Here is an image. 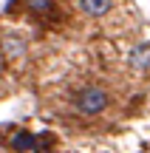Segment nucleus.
Masks as SVG:
<instances>
[{
	"label": "nucleus",
	"instance_id": "5",
	"mask_svg": "<svg viewBox=\"0 0 150 153\" xmlns=\"http://www.w3.org/2000/svg\"><path fill=\"white\" fill-rule=\"evenodd\" d=\"M26 6H28V11L37 14V17H45L48 11H54V0H26Z\"/></svg>",
	"mask_w": 150,
	"mask_h": 153
},
{
	"label": "nucleus",
	"instance_id": "2",
	"mask_svg": "<svg viewBox=\"0 0 150 153\" xmlns=\"http://www.w3.org/2000/svg\"><path fill=\"white\" fill-rule=\"evenodd\" d=\"M108 108V94L102 88H85V91L77 94V111L85 116H94L99 111Z\"/></svg>",
	"mask_w": 150,
	"mask_h": 153
},
{
	"label": "nucleus",
	"instance_id": "4",
	"mask_svg": "<svg viewBox=\"0 0 150 153\" xmlns=\"http://www.w3.org/2000/svg\"><path fill=\"white\" fill-rule=\"evenodd\" d=\"M130 65L139 68V71H147V68H150V43L133 48V54H130Z\"/></svg>",
	"mask_w": 150,
	"mask_h": 153
},
{
	"label": "nucleus",
	"instance_id": "6",
	"mask_svg": "<svg viewBox=\"0 0 150 153\" xmlns=\"http://www.w3.org/2000/svg\"><path fill=\"white\" fill-rule=\"evenodd\" d=\"M23 48H26V43H23V40H17V37H6V51H9V57L23 54Z\"/></svg>",
	"mask_w": 150,
	"mask_h": 153
},
{
	"label": "nucleus",
	"instance_id": "1",
	"mask_svg": "<svg viewBox=\"0 0 150 153\" xmlns=\"http://www.w3.org/2000/svg\"><path fill=\"white\" fill-rule=\"evenodd\" d=\"M11 131V136L6 139V145L9 148H14V150H20V153H28V150H34V153H51V148H54V136L51 133H28V131H17V128H9Z\"/></svg>",
	"mask_w": 150,
	"mask_h": 153
},
{
	"label": "nucleus",
	"instance_id": "3",
	"mask_svg": "<svg viewBox=\"0 0 150 153\" xmlns=\"http://www.w3.org/2000/svg\"><path fill=\"white\" fill-rule=\"evenodd\" d=\"M111 6H113V0H79V9H82L88 17H102V14H108Z\"/></svg>",
	"mask_w": 150,
	"mask_h": 153
}]
</instances>
